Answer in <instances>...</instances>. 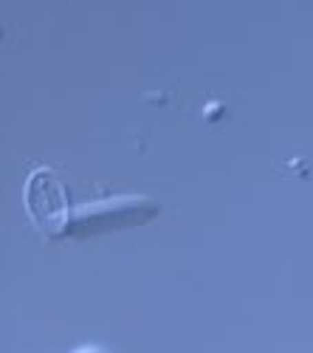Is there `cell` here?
Here are the masks:
<instances>
[{"mask_svg":"<svg viewBox=\"0 0 313 353\" xmlns=\"http://www.w3.org/2000/svg\"><path fill=\"white\" fill-rule=\"evenodd\" d=\"M74 353H110V350H105V347H99V345H82V347H76Z\"/></svg>","mask_w":313,"mask_h":353,"instance_id":"3","label":"cell"},{"mask_svg":"<svg viewBox=\"0 0 313 353\" xmlns=\"http://www.w3.org/2000/svg\"><path fill=\"white\" fill-rule=\"evenodd\" d=\"M23 201H25V210L32 215V221L43 232H48V234L68 232L71 215H74L68 207V190L51 167L32 170V175L25 179Z\"/></svg>","mask_w":313,"mask_h":353,"instance_id":"1","label":"cell"},{"mask_svg":"<svg viewBox=\"0 0 313 353\" xmlns=\"http://www.w3.org/2000/svg\"><path fill=\"white\" fill-rule=\"evenodd\" d=\"M153 212H158V203L141 195H119V198H105L85 203L74 210L68 232H107L130 223L147 221Z\"/></svg>","mask_w":313,"mask_h":353,"instance_id":"2","label":"cell"}]
</instances>
